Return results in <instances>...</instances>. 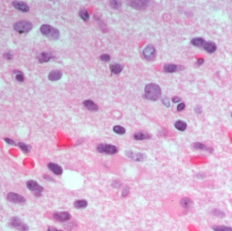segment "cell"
I'll return each mask as SVG.
<instances>
[{
  "instance_id": "cell-1",
  "label": "cell",
  "mask_w": 232,
  "mask_h": 231,
  "mask_svg": "<svg viewBox=\"0 0 232 231\" xmlns=\"http://www.w3.org/2000/svg\"><path fill=\"white\" fill-rule=\"evenodd\" d=\"M162 90L160 87L156 83H149L144 87V97L149 101H156L160 99Z\"/></svg>"
},
{
  "instance_id": "cell-2",
  "label": "cell",
  "mask_w": 232,
  "mask_h": 231,
  "mask_svg": "<svg viewBox=\"0 0 232 231\" xmlns=\"http://www.w3.org/2000/svg\"><path fill=\"white\" fill-rule=\"evenodd\" d=\"M40 31L42 35L51 40H57L60 37L58 30L50 24H42L40 27Z\"/></svg>"
},
{
  "instance_id": "cell-3",
  "label": "cell",
  "mask_w": 232,
  "mask_h": 231,
  "mask_svg": "<svg viewBox=\"0 0 232 231\" xmlns=\"http://www.w3.org/2000/svg\"><path fill=\"white\" fill-rule=\"evenodd\" d=\"M33 28V24L28 20H21L14 24V29L20 34L29 32Z\"/></svg>"
},
{
  "instance_id": "cell-4",
  "label": "cell",
  "mask_w": 232,
  "mask_h": 231,
  "mask_svg": "<svg viewBox=\"0 0 232 231\" xmlns=\"http://www.w3.org/2000/svg\"><path fill=\"white\" fill-rule=\"evenodd\" d=\"M10 225L12 226V228H16V230L18 231H28L29 230V228L27 224L24 223L22 220H20L18 217L14 216L12 217L10 220Z\"/></svg>"
},
{
  "instance_id": "cell-5",
  "label": "cell",
  "mask_w": 232,
  "mask_h": 231,
  "mask_svg": "<svg viewBox=\"0 0 232 231\" xmlns=\"http://www.w3.org/2000/svg\"><path fill=\"white\" fill-rule=\"evenodd\" d=\"M98 152L107 155H114L117 153V148L115 146L109 144H100L97 146Z\"/></svg>"
},
{
  "instance_id": "cell-6",
  "label": "cell",
  "mask_w": 232,
  "mask_h": 231,
  "mask_svg": "<svg viewBox=\"0 0 232 231\" xmlns=\"http://www.w3.org/2000/svg\"><path fill=\"white\" fill-rule=\"evenodd\" d=\"M26 187L31 191L33 192L36 197H40L44 191V188L33 180H29L26 182Z\"/></svg>"
},
{
  "instance_id": "cell-7",
  "label": "cell",
  "mask_w": 232,
  "mask_h": 231,
  "mask_svg": "<svg viewBox=\"0 0 232 231\" xmlns=\"http://www.w3.org/2000/svg\"><path fill=\"white\" fill-rule=\"evenodd\" d=\"M128 5L136 10H144L149 5L150 1L147 0H133L128 1Z\"/></svg>"
},
{
  "instance_id": "cell-8",
  "label": "cell",
  "mask_w": 232,
  "mask_h": 231,
  "mask_svg": "<svg viewBox=\"0 0 232 231\" xmlns=\"http://www.w3.org/2000/svg\"><path fill=\"white\" fill-rule=\"evenodd\" d=\"M156 52V48L151 44L147 45L142 50V54H143L144 57L148 60H152L155 58Z\"/></svg>"
},
{
  "instance_id": "cell-9",
  "label": "cell",
  "mask_w": 232,
  "mask_h": 231,
  "mask_svg": "<svg viewBox=\"0 0 232 231\" xmlns=\"http://www.w3.org/2000/svg\"><path fill=\"white\" fill-rule=\"evenodd\" d=\"M126 155L128 158H130L132 160L134 161H143L146 159V155L144 153H137L134 152L132 151H126Z\"/></svg>"
},
{
  "instance_id": "cell-10",
  "label": "cell",
  "mask_w": 232,
  "mask_h": 231,
  "mask_svg": "<svg viewBox=\"0 0 232 231\" xmlns=\"http://www.w3.org/2000/svg\"><path fill=\"white\" fill-rule=\"evenodd\" d=\"M7 199L9 201L14 203H22L25 201V199H24L23 196L20 195L18 193H13V192H11V193L8 194Z\"/></svg>"
},
{
  "instance_id": "cell-11",
  "label": "cell",
  "mask_w": 232,
  "mask_h": 231,
  "mask_svg": "<svg viewBox=\"0 0 232 231\" xmlns=\"http://www.w3.org/2000/svg\"><path fill=\"white\" fill-rule=\"evenodd\" d=\"M53 217L58 222H67L71 219V214L67 212H55L53 214Z\"/></svg>"
},
{
  "instance_id": "cell-12",
  "label": "cell",
  "mask_w": 232,
  "mask_h": 231,
  "mask_svg": "<svg viewBox=\"0 0 232 231\" xmlns=\"http://www.w3.org/2000/svg\"><path fill=\"white\" fill-rule=\"evenodd\" d=\"M12 6H14V8L17 9L19 11H21L22 12H27L29 10V7L27 4L22 1H15L12 2Z\"/></svg>"
},
{
  "instance_id": "cell-13",
  "label": "cell",
  "mask_w": 232,
  "mask_h": 231,
  "mask_svg": "<svg viewBox=\"0 0 232 231\" xmlns=\"http://www.w3.org/2000/svg\"><path fill=\"white\" fill-rule=\"evenodd\" d=\"M48 167L49 169L57 176H60L63 173V168L61 167L60 165L56 164V163H49L48 164Z\"/></svg>"
},
{
  "instance_id": "cell-14",
  "label": "cell",
  "mask_w": 232,
  "mask_h": 231,
  "mask_svg": "<svg viewBox=\"0 0 232 231\" xmlns=\"http://www.w3.org/2000/svg\"><path fill=\"white\" fill-rule=\"evenodd\" d=\"M53 58V56L50 52H43L39 54L38 57L39 62L40 63H44L50 61Z\"/></svg>"
},
{
  "instance_id": "cell-15",
  "label": "cell",
  "mask_w": 232,
  "mask_h": 231,
  "mask_svg": "<svg viewBox=\"0 0 232 231\" xmlns=\"http://www.w3.org/2000/svg\"><path fill=\"white\" fill-rule=\"evenodd\" d=\"M63 76V73L58 70H53L48 74V79L52 81H58Z\"/></svg>"
},
{
  "instance_id": "cell-16",
  "label": "cell",
  "mask_w": 232,
  "mask_h": 231,
  "mask_svg": "<svg viewBox=\"0 0 232 231\" xmlns=\"http://www.w3.org/2000/svg\"><path fill=\"white\" fill-rule=\"evenodd\" d=\"M204 50L206 51L208 53H211L215 52L216 50H217V46L216 45L215 43H214L213 42H210V41H208V42H206L204 45L203 46Z\"/></svg>"
},
{
  "instance_id": "cell-17",
  "label": "cell",
  "mask_w": 232,
  "mask_h": 231,
  "mask_svg": "<svg viewBox=\"0 0 232 231\" xmlns=\"http://www.w3.org/2000/svg\"><path fill=\"white\" fill-rule=\"evenodd\" d=\"M83 105L88 110L90 111H97L99 110V107L97 104L91 100H85V101H83Z\"/></svg>"
},
{
  "instance_id": "cell-18",
  "label": "cell",
  "mask_w": 232,
  "mask_h": 231,
  "mask_svg": "<svg viewBox=\"0 0 232 231\" xmlns=\"http://www.w3.org/2000/svg\"><path fill=\"white\" fill-rule=\"evenodd\" d=\"M181 68V66H178V65H173V64H166L164 65V70L165 72L169 73H174L176 71H178L179 70H180V69Z\"/></svg>"
},
{
  "instance_id": "cell-19",
  "label": "cell",
  "mask_w": 232,
  "mask_h": 231,
  "mask_svg": "<svg viewBox=\"0 0 232 231\" xmlns=\"http://www.w3.org/2000/svg\"><path fill=\"white\" fill-rule=\"evenodd\" d=\"M151 138V136L148 133L142 132H136L134 134V138L136 140H147Z\"/></svg>"
},
{
  "instance_id": "cell-20",
  "label": "cell",
  "mask_w": 232,
  "mask_h": 231,
  "mask_svg": "<svg viewBox=\"0 0 232 231\" xmlns=\"http://www.w3.org/2000/svg\"><path fill=\"white\" fill-rule=\"evenodd\" d=\"M193 148L196 149V150H201V151H208L209 153L213 152V149L209 147H207L206 145H204L201 142H195L193 144Z\"/></svg>"
},
{
  "instance_id": "cell-21",
  "label": "cell",
  "mask_w": 232,
  "mask_h": 231,
  "mask_svg": "<svg viewBox=\"0 0 232 231\" xmlns=\"http://www.w3.org/2000/svg\"><path fill=\"white\" fill-rule=\"evenodd\" d=\"M174 127H175V128H176V130H178L179 131H181V132H184V131L186 130L187 125V123L184 121L178 120L174 123Z\"/></svg>"
},
{
  "instance_id": "cell-22",
  "label": "cell",
  "mask_w": 232,
  "mask_h": 231,
  "mask_svg": "<svg viewBox=\"0 0 232 231\" xmlns=\"http://www.w3.org/2000/svg\"><path fill=\"white\" fill-rule=\"evenodd\" d=\"M110 70L114 74H119L123 70V67L118 63H115L110 65Z\"/></svg>"
},
{
  "instance_id": "cell-23",
  "label": "cell",
  "mask_w": 232,
  "mask_h": 231,
  "mask_svg": "<svg viewBox=\"0 0 232 231\" xmlns=\"http://www.w3.org/2000/svg\"><path fill=\"white\" fill-rule=\"evenodd\" d=\"M73 205L76 209H84L88 206V202L83 199L77 200L74 202Z\"/></svg>"
},
{
  "instance_id": "cell-24",
  "label": "cell",
  "mask_w": 232,
  "mask_h": 231,
  "mask_svg": "<svg viewBox=\"0 0 232 231\" xmlns=\"http://www.w3.org/2000/svg\"><path fill=\"white\" fill-rule=\"evenodd\" d=\"M205 40L201 37H195L191 40V43L193 46L195 47H201L204 46L205 44Z\"/></svg>"
},
{
  "instance_id": "cell-25",
  "label": "cell",
  "mask_w": 232,
  "mask_h": 231,
  "mask_svg": "<svg viewBox=\"0 0 232 231\" xmlns=\"http://www.w3.org/2000/svg\"><path fill=\"white\" fill-rule=\"evenodd\" d=\"M181 205L184 208H189L191 207V205H193V201L187 197H184L181 199Z\"/></svg>"
},
{
  "instance_id": "cell-26",
  "label": "cell",
  "mask_w": 232,
  "mask_h": 231,
  "mask_svg": "<svg viewBox=\"0 0 232 231\" xmlns=\"http://www.w3.org/2000/svg\"><path fill=\"white\" fill-rule=\"evenodd\" d=\"M79 15L80 16L81 18L83 20H85V21H87V20H89L90 18V14H89V12L87 11L85 9H83L79 11Z\"/></svg>"
},
{
  "instance_id": "cell-27",
  "label": "cell",
  "mask_w": 232,
  "mask_h": 231,
  "mask_svg": "<svg viewBox=\"0 0 232 231\" xmlns=\"http://www.w3.org/2000/svg\"><path fill=\"white\" fill-rule=\"evenodd\" d=\"M113 130L114 132L119 135H123L126 132L125 128L121 126H115L113 127Z\"/></svg>"
},
{
  "instance_id": "cell-28",
  "label": "cell",
  "mask_w": 232,
  "mask_h": 231,
  "mask_svg": "<svg viewBox=\"0 0 232 231\" xmlns=\"http://www.w3.org/2000/svg\"><path fill=\"white\" fill-rule=\"evenodd\" d=\"M18 146L20 147V148L21 149L23 152L26 153H28L30 152L31 147H30V146H28V144H25V143H24L22 142H18Z\"/></svg>"
},
{
  "instance_id": "cell-29",
  "label": "cell",
  "mask_w": 232,
  "mask_h": 231,
  "mask_svg": "<svg viewBox=\"0 0 232 231\" xmlns=\"http://www.w3.org/2000/svg\"><path fill=\"white\" fill-rule=\"evenodd\" d=\"M215 231H232V228L226 226H215L213 227Z\"/></svg>"
},
{
  "instance_id": "cell-30",
  "label": "cell",
  "mask_w": 232,
  "mask_h": 231,
  "mask_svg": "<svg viewBox=\"0 0 232 231\" xmlns=\"http://www.w3.org/2000/svg\"><path fill=\"white\" fill-rule=\"evenodd\" d=\"M110 6L113 9H119V8L122 6V2L117 0H112V1H109Z\"/></svg>"
},
{
  "instance_id": "cell-31",
  "label": "cell",
  "mask_w": 232,
  "mask_h": 231,
  "mask_svg": "<svg viewBox=\"0 0 232 231\" xmlns=\"http://www.w3.org/2000/svg\"><path fill=\"white\" fill-rule=\"evenodd\" d=\"M14 73H15V79L16 80L19 81V82H22V81H24V77L21 72H20L19 71H14Z\"/></svg>"
},
{
  "instance_id": "cell-32",
  "label": "cell",
  "mask_w": 232,
  "mask_h": 231,
  "mask_svg": "<svg viewBox=\"0 0 232 231\" xmlns=\"http://www.w3.org/2000/svg\"><path fill=\"white\" fill-rule=\"evenodd\" d=\"M213 214L215 216H217V217H219V218H223L224 216H225V214H224L223 212L220 211V210H219V209H215L213 212Z\"/></svg>"
},
{
  "instance_id": "cell-33",
  "label": "cell",
  "mask_w": 232,
  "mask_h": 231,
  "mask_svg": "<svg viewBox=\"0 0 232 231\" xmlns=\"http://www.w3.org/2000/svg\"><path fill=\"white\" fill-rule=\"evenodd\" d=\"M100 59L103 62H109L110 60V56L109 54H104L100 56Z\"/></svg>"
},
{
  "instance_id": "cell-34",
  "label": "cell",
  "mask_w": 232,
  "mask_h": 231,
  "mask_svg": "<svg viewBox=\"0 0 232 231\" xmlns=\"http://www.w3.org/2000/svg\"><path fill=\"white\" fill-rule=\"evenodd\" d=\"M129 191H130V189H129V188H128V187L126 186V187H124L123 189V191H122V197H126V196L128 195V193H129Z\"/></svg>"
},
{
  "instance_id": "cell-35",
  "label": "cell",
  "mask_w": 232,
  "mask_h": 231,
  "mask_svg": "<svg viewBox=\"0 0 232 231\" xmlns=\"http://www.w3.org/2000/svg\"><path fill=\"white\" fill-rule=\"evenodd\" d=\"M162 103L165 106H166V107H170V101H169V99L167 97L164 98V99L162 100Z\"/></svg>"
},
{
  "instance_id": "cell-36",
  "label": "cell",
  "mask_w": 232,
  "mask_h": 231,
  "mask_svg": "<svg viewBox=\"0 0 232 231\" xmlns=\"http://www.w3.org/2000/svg\"><path fill=\"white\" fill-rule=\"evenodd\" d=\"M3 57H4V58L8 59V60H11V59L12 58V57H13V54H12L10 52H6L5 54H3Z\"/></svg>"
},
{
  "instance_id": "cell-37",
  "label": "cell",
  "mask_w": 232,
  "mask_h": 231,
  "mask_svg": "<svg viewBox=\"0 0 232 231\" xmlns=\"http://www.w3.org/2000/svg\"><path fill=\"white\" fill-rule=\"evenodd\" d=\"M185 104L183 103H181L180 104H179L178 106H177L176 109H177V111H183V110L185 109Z\"/></svg>"
},
{
  "instance_id": "cell-38",
  "label": "cell",
  "mask_w": 232,
  "mask_h": 231,
  "mask_svg": "<svg viewBox=\"0 0 232 231\" xmlns=\"http://www.w3.org/2000/svg\"><path fill=\"white\" fill-rule=\"evenodd\" d=\"M194 111H195V113H197V114H200V113H201V112H202V109H201V106L197 105V106H196V107H195Z\"/></svg>"
},
{
  "instance_id": "cell-39",
  "label": "cell",
  "mask_w": 232,
  "mask_h": 231,
  "mask_svg": "<svg viewBox=\"0 0 232 231\" xmlns=\"http://www.w3.org/2000/svg\"><path fill=\"white\" fill-rule=\"evenodd\" d=\"M4 140H5L6 142L7 143V144H10V145H14V144H15V143H14V141L12 140V139H10V138H6L4 139Z\"/></svg>"
},
{
  "instance_id": "cell-40",
  "label": "cell",
  "mask_w": 232,
  "mask_h": 231,
  "mask_svg": "<svg viewBox=\"0 0 232 231\" xmlns=\"http://www.w3.org/2000/svg\"><path fill=\"white\" fill-rule=\"evenodd\" d=\"M172 101L174 103H179V102L181 101V99L179 96H174L172 99Z\"/></svg>"
},
{
  "instance_id": "cell-41",
  "label": "cell",
  "mask_w": 232,
  "mask_h": 231,
  "mask_svg": "<svg viewBox=\"0 0 232 231\" xmlns=\"http://www.w3.org/2000/svg\"><path fill=\"white\" fill-rule=\"evenodd\" d=\"M204 62V60L203 58H199L198 60H197L196 64H197V65H198V66H200V65L203 64Z\"/></svg>"
},
{
  "instance_id": "cell-42",
  "label": "cell",
  "mask_w": 232,
  "mask_h": 231,
  "mask_svg": "<svg viewBox=\"0 0 232 231\" xmlns=\"http://www.w3.org/2000/svg\"><path fill=\"white\" fill-rule=\"evenodd\" d=\"M48 231H63V230H58L55 227H53V226H50V227H48Z\"/></svg>"
},
{
  "instance_id": "cell-43",
  "label": "cell",
  "mask_w": 232,
  "mask_h": 231,
  "mask_svg": "<svg viewBox=\"0 0 232 231\" xmlns=\"http://www.w3.org/2000/svg\"><path fill=\"white\" fill-rule=\"evenodd\" d=\"M231 117H232V114H231Z\"/></svg>"
}]
</instances>
